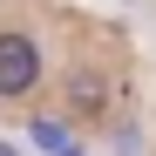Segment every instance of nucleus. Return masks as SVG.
<instances>
[{
	"instance_id": "nucleus-1",
	"label": "nucleus",
	"mask_w": 156,
	"mask_h": 156,
	"mask_svg": "<svg viewBox=\"0 0 156 156\" xmlns=\"http://www.w3.org/2000/svg\"><path fill=\"white\" fill-rule=\"evenodd\" d=\"M34 82H41V48H34V34L0 27V102L34 95Z\"/></svg>"
},
{
	"instance_id": "nucleus-2",
	"label": "nucleus",
	"mask_w": 156,
	"mask_h": 156,
	"mask_svg": "<svg viewBox=\"0 0 156 156\" xmlns=\"http://www.w3.org/2000/svg\"><path fill=\"white\" fill-rule=\"evenodd\" d=\"M75 102H82V109H88V102H102V82H95V75H82V82H75Z\"/></svg>"
},
{
	"instance_id": "nucleus-3",
	"label": "nucleus",
	"mask_w": 156,
	"mask_h": 156,
	"mask_svg": "<svg viewBox=\"0 0 156 156\" xmlns=\"http://www.w3.org/2000/svg\"><path fill=\"white\" fill-rule=\"evenodd\" d=\"M0 156H20V149H14V143H0Z\"/></svg>"
}]
</instances>
